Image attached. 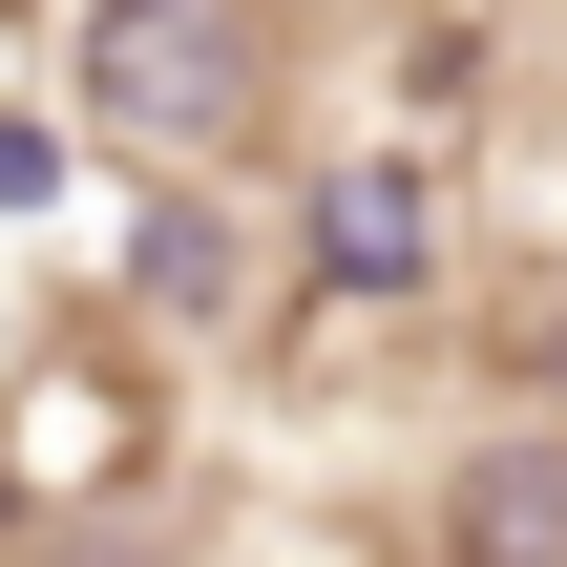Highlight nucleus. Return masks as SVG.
<instances>
[{"mask_svg": "<svg viewBox=\"0 0 567 567\" xmlns=\"http://www.w3.org/2000/svg\"><path fill=\"white\" fill-rule=\"evenodd\" d=\"M147 463H168V400H147L105 337H63V358L0 379V505H63V526H84V505H126Z\"/></svg>", "mask_w": 567, "mask_h": 567, "instance_id": "2", "label": "nucleus"}, {"mask_svg": "<svg viewBox=\"0 0 567 567\" xmlns=\"http://www.w3.org/2000/svg\"><path fill=\"white\" fill-rule=\"evenodd\" d=\"M147 295H168V316H210V295H231V231H189V210H168V231H147Z\"/></svg>", "mask_w": 567, "mask_h": 567, "instance_id": "5", "label": "nucleus"}, {"mask_svg": "<svg viewBox=\"0 0 567 567\" xmlns=\"http://www.w3.org/2000/svg\"><path fill=\"white\" fill-rule=\"evenodd\" d=\"M316 274H337V295H421V274H442V189H421V168H337V189H316Z\"/></svg>", "mask_w": 567, "mask_h": 567, "instance_id": "4", "label": "nucleus"}, {"mask_svg": "<svg viewBox=\"0 0 567 567\" xmlns=\"http://www.w3.org/2000/svg\"><path fill=\"white\" fill-rule=\"evenodd\" d=\"M84 126L147 168L274 147V0H84Z\"/></svg>", "mask_w": 567, "mask_h": 567, "instance_id": "1", "label": "nucleus"}, {"mask_svg": "<svg viewBox=\"0 0 567 567\" xmlns=\"http://www.w3.org/2000/svg\"><path fill=\"white\" fill-rule=\"evenodd\" d=\"M442 567H567V421H505L442 463Z\"/></svg>", "mask_w": 567, "mask_h": 567, "instance_id": "3", "label": "nucleus"}]
</instances>
